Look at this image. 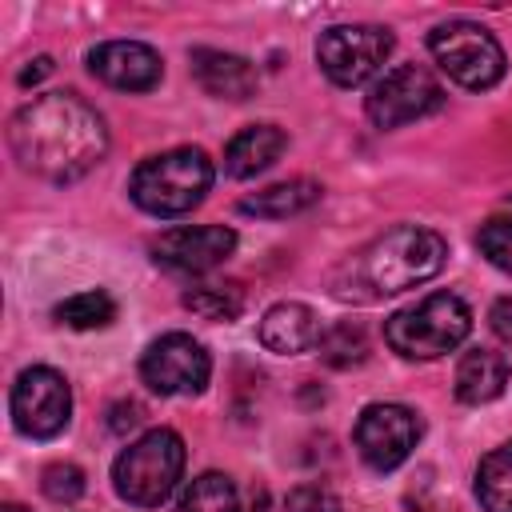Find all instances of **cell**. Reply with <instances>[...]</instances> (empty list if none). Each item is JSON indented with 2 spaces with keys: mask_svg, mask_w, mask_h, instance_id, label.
<instances>
[{
  "mask_svg": "<svg viewBox=\"0 0 512 512\" xmlns=\"http://www.w3.org/2000/svg\"><path fill=\"white\" fill-rule=\"evenodd\" d=\"M8 144L24 172L52 184H72L104 160L108 128L76 92H48L28 100L8 120Z\"/></svg>",
  "mask_w": 512,
  "mask_h": 512,
  "instance_id": "6da1fadb",
  "label": "cell"
},
{
  "mask_svg": "<svg viewBox=\"0 0 512 512\" xmlns=\"http://www.w3.org/2000/svg\"><path fill=\"white\" fill-rule=\"evenodd\" d=\"M448 260V244L432 228L400 224L388 228L384 236L368 240L360 252H352L332 276L328 288L336 300L348 304H372L384 296H396L404 288H416L432 280Z\"/></svg>",
  "mask_w": 512,
  "mask_h": 512,
  "instance_id": "7a4b0ae2",
  "label": "cell"
},
{
  "mask_svg": "<svg viewBox=\"0 0 512 512\" xmlns=\"http://www.w3.org/2000/svg\"><path fill=\"white\" fill-rule=\"evenodd\" d=\"M212 160L204 148H168L160 156H148L132 180H128V192L136 200V208L152 212V216H184L192 212L208 188H212Z\"/></svg>",
  "mask_w": 512,
  "mask_h": 512,
  "instance_id": "3957f363",
  "label": "cell"
},
{
  "mask_svg": "<svg viewBox=\"0 0 512 512\" xmlns=\"http://www.w3.org/2000/svg\"><path fill=\"white\" fill-rule=\"evenodd\" d=\"M472 332V312L452 292H432L384 320V340L404 360H436L460 348Z\"/></svg>",
  "mask_w": 512,
  "mask_h": 512,
  "instance_id": "277c9868",
  "label": "cell"
},
{
  "mask_svg": "<svg viewBox=\"0 0 512 512\" xmlns=\"http://www.w3.org/2000/svg\"><path fill=\"white\" fill-rule=\"evenodd\" d=\"M180 472H184V440L172 428H152L116 456L112 484L120 500L136 508H156L176 492Z\"/></svg>",
  "mask_w": 512,
  "mask_h": 512,
  "instance_id": "5b68a950",
  "label": "cell"
},
{
  "mask_svg": "<svg viewBox=\"0 0 512 512\" xmlns=\"http://www.w3.org/2000/svg\"><path fill=\"white\" fill-rule=\"evenodd\" d=\"M428 52L440 64V72H448V80H456L460 88H472V92H484V88L500 84V76H504L500 40L472 20L436 24L428 32Z\"/></svg>",
  "mask_w": 512,
  "mask_h": 512,
  "instance_id": "8992f818",
  "label": "cell"
},
{
  "mask_svg": "<svg viewBox=\"0 0 512 512\" xmlns=\"http://www.w3.org/2000/svg\"><path fill=\"white\" fill-rule=\"evenodd\" d=\"M392 52V32L380 24H332L316 36V64L340 88L372 80Z\"/></svg>",
  "mask_w": 512,
  "mask_h": 512,
  "instance_id": "52a82bcc",
  "label": "cell"
},
{
  "mask_svg": "<svg viewBox=\"0 0 512 512\" xmlns=\"http://www.w3.org/2000/svg\"><path fill=\"white\" fill-rule=\"evenodd\" d=\"M12 424L16 432L32 436V440H52L68 428L72 420V388L68 380L48 368V364H32L16 376L12 384Z\"/></svg>",
  "mask_w": 512,
  "mask_h": 512,
  "instance_id": "ba28073f",
  "label": "cell"
},
{
  "mask_svg": "<svg viewBox=\"0 0 512 512\" xmlns=\"http://www.w3.org/2000/svg\"><path fill=\"white\" fill-rule=\"evenodd\" d=\"M444 104V88L440 80L420 68V64H396L392 72H384L368 100H364V112L376 128H400V124H412L428 112H436Z\"/></svg>",
  "mask_w": 512,
  "mask_h": 512,
  "instance_id": "9c48e42d",
  "label": "cell"
},
{
  "mask_svg": "<svg viewBox=\"0 0 512 512\" xmlns=\"http://www.w3.org/2000/svg\"><path fill=\"white\" fill-rule=\"evenodd\" d=\"M140 376L160 396H196L212 376V356L188 332H164L144 348Z\"/></svg>",
  "mask_w": 512,
  "mask_h": 512,
  "instance_id": "30bf717a",
  "label": "cell"
},
{
  "mask_svg": "<svg viewBox=\"0 0 512 512\" xmlns=\"http://www.w3.org/2000/svg\"><path fill=\"white\" fill-rule=\"evenodd\" d=\"M420 440V416L404 404H368L356 420V452L368 468H400Z\"/></svg>",
  "mask_w": 512,
  "mask_h": 512,
  "instance_id": "8fae6325",
  "label": "cell"
},
{
  "mask_svg": "<svg viewBox=\"0 0 512 512\" xmlns=\"http://www.w3.org/2000/svg\"><path fill=\"white\" fill-rule=\"evenodd\" d=\"M232 252H236V232L224 224H200V228L184 224V228H168L152 240V260L180 276L212 272Z\"/></svg>",
  "mask_w": 512,
  "mask_h": 512,
  "instance_id": "7c38bea8",
  "label": "cell"
},
{
  "mask_svg": "<svg viewBox=\"0 0 512 512\" xmlns=\"http://www.w3.org/2000/svg\"><path fill=\"white\" fill-rule=\"evenodd\" d=\"M88 72L120 92H148L164 76V60L156 48L140 40H108L88 52Z\"/></svg>",
  "mask_w": 512,
  "mask_h": 512,
  "instance_id": "4fadbf2b",
  "label": "cell"
},
{
  "mask_svg": "<svg viewBox=\"0 0 512 512\" xmlns=\"http://www.w3.org/2000/svg\"><path fill=\"white\" fill-rule=\"evenodd\" d=\"M320 320L308 304L300 300H280L264 312L260 320V344L276 356H296V352H308L320 344Z\"/></svg>",
  "mask_w": 512,
  "mask_h": 512,
  "instance_id": "5bb4252c",
  "label": "cell"
},
{
  "mask_svg": "<svg viewBox=\"0 0 512 512\" xmlns=\"http://www.w3.org/2000/svg\"><path fill=\"white\" fill-rule=\"evenodd\" d=\"M192 76L208 96L220 100H248L256 96V68L252 60L220 48H196L192 52Z\"/></svg>",
  "mask_w": 512,
  "mask_h": 512,
  "instance_id": "9a60e30c",
  "label": "cell"
},
{
  "mask_svg": "<svg viewBox=\"0 0 512 512\" xmlns=\"http://www.w3.org/2000/svg\"><path fill=\"white\" fill-rule=\"evenodd\" d=\"M284 148H288L284 128H276V124H248V128H240L228 140V148H224V172L232 180H252L260 172H268L280 160Z\"/></svg>",
  "mask_w": 512,
  "mask_h": 512,
  "instance_id": "2e32d148",
  "label": "cell"
},
{
  "mask_svg": "<svg viewBox=\"0 0 512 512\" xmlns=\"http://www.w3.org/2000/svg\"><path fill=\"white\" fill-rule=\"evenodd\" d=\"M508 384V360L492 348H472L456 364V400L460 404H488Z\"/></svg>",
  "mask_w": 512,
  "mask_h": 512,
  "instance_id": "e0dca14e",
  "label": "cell"
},
{
  "mask_svg": "<svg viewBox=\"0 0 512 512\" xmlns=\"http://www.w3.org/2000/svg\"><path fill=\"white\" fill-rule=\"evenodd\" d=\"M320 200V184L316 180H284V184H272V188H260L252 196H244L236 208L244 216H256V220H288L304 208H312Z\"/></svg>",
  "mask_w": 512,
  "mask_h": 512,
  "instance_id": "ac0fdd59",
  "label": "cell"
},
{
  "mask_svg": "<svg viewBox=\"0 0 512 512\" xmlns=\"http://www.w3.org/2000/svg\"><path fill=\"white\" fill-rule=\"evenodd\" d=\"M476 500L484 512H512V440L492 448L476 468Z\"/></svg>",
  "mask_w": 512,
  "mask_h": 512,
  "instance_id": "d6986e66",
  "label": "cell"
},
{
  "mask_svg": "<svg viewBox=\"0 0 512 512\" xmlns=\"http://www.w3.org/2000/svg\"><path fill=\"white\" fill-rule=\"evenodd\" d=\"M176 512H240L236 484L224 472H204L180 492Z\"/></svg>",
  "mask_w": 512,
  "mask_h": 512,
  "instance_id": "ffe728a7",
  "label": "cell"
},
{
  "mask_svg": "<svg viewBox=\"0 0 512 512\" xmlns=\"http://www.w3.org/2000/svg\"><path fill=\"white\" fill-rule=\"evenodd\" d=\"M56 320L68 324V328H80V332H88V328H108V324L116 320V300H112L108 292H100V288L76 292V296H68V300L56 304Z\"/></svg>",
  "mask_w": 512,
  "mask_h": 512,
  "instance_id": "44dd1931",
  "label": "cell"
},
{
  "mask_svg": "<svg viewBox=\"0 0 512 512\" xmlns=\"http://www.w3.org/2000/svg\"><path fill=\"white\" fill-rule=\"evenodd\" d=\"M320 360L324 364H332V368H352V364H360L364 356H368V336H364V328L360 324H352V320H340V324H332V328H324L320 332Z\"/></svg>",
  "mask_w": 512,
  "mask_h": 512,
  "instance_id": "7402d4cb",
  "label": "cell"
},
{
  "mask_svg": "<svg viewBox=\"0 0 512 512\" xmlns=\"http://www.w3.org/2000/svg\"><path fill=\"white\" fill-rule=\"evenodd\" d=\"M184 308L204 316V320H236L244 312V292L240 284H204L184 292Z\"/></svg>",
  "mask_w": 512,
  "mask_h": 512,
  "instance_id": "603a6c76",
  "label": "cell"
},
{
  "mask_svg": "<svg viewBox=\"0 0 512 512\" xmlns=\"http://www.w3.org/2000/svg\"><path fill=\"white\" fill-rule=\"evenodd\" d=\"M476 248L500 268L512 276V216H492L480 224L476 232Z\"/></svg>",
  "mask_w": 512,
  "mask_h": 512,
  "instance_id": "cb8c5ba5",
  "label": "cell"
},
{
  "mask_svg": "<svg viewBox=\"0 0 512 512\" xmlns=\"http://www.w3.org/2000/svg\"><path fill=\"white\" fill-rule=\"evenodd\" d=\"M40 488H44V496L48 500H56V504H76L80 496H84V472L76 468V464H48L44 472H40Z\"/></svg>",
  "mask_w": 512,
  "mask_h": 512,
  "instance_id": "d4e9b609",
  "label": "cell"
},
{
  "mask_svg": "<svg viewBox=\"0 0 512 512\" xmlns=\"http://www.w3.org/2000/svg\"><path fill=\"white\" fill-rule=\"evenodd\" d=\"M288 512H344L340 500L324 488H296L288 496Z\"/></svg>",
  "mask_w": 512,
  "mask_h": 512,
  "instance_id": "484cf974",
  "label": "cell"
},
{
  "mask_svg": "<svg viewBox=\"0 0 512 512\" xmlns=\"http://www.w3.org/2000/svg\"><path fill=\"white\" fill-rule=\"evenodd\" d=\"M140 420H144V408H140L136 400H120V404H112V420H108V428L124 436V432L136 428Z\"/></svg>",
  "mask_w": 512,
  "mask_h": 512,
  "instance_id": "4316f807",
  "label": "cell"
},
{
  "mask_svg": "<svg viewBox=\"0 0 512 512\" xmlns=\"http://www.w3.org/2000/svg\"><path fill=\"white\" fill-rule=\"evenodd\" d=\"M488 324H492V332H496L500 340H508V344H512V296H500V300L492 304Z\"/></svg>",
  "mask_w": 512,
  "mask_h": 512,
  "instance_id": "83f0119b",
  "label": "cell"
},
{
  "mask_svg": "<svg viewBox=\"0 0 512 512\" xmlns=\"http://www.w3.org/2000/svg\"><path fill=\"white\" fill-rule=\"evenodd\" d=\"M48 72H52V60H48V56H36V60H28V68H24V72H20L16 80H20L24 88H28V84H40V80H44Z\"/></svg>",
  "mask_w": 512,
  "mask_h": 512,
  "instance_id": "f1b7e54d",
  "label": "cell"
},
{
  "mask_svg": "<svg viewBox=\"0 0 512 512\" xmlns=\"http://www.w3.org/2000/svg\"><path fill=\"white\" fill-rule=\"evenodd\" d=\"M0 512H24V508H20V504H4Z\"/></svg>",
  "mask_w": 512,
  "mask_h": 512,
  "instance_id": "f546056e",
  "label": "cell"
}]
</instances>
